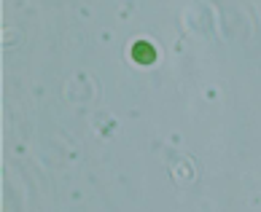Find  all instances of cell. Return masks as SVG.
<instances>
[{"label": "cell", "instance_id": "obj_1", "mask_svg": "<svg viewBox=\"0 0 261 212\" xmlns=\"http://www.w3.org/2000/svg\"><path fill=\"white\" fill-rule=\"evenodd\" d=\"M132 56H135V62H140V65H151L153 59H156V51H153L151 43L140 41V43L132 46Z\"/></svg>", "mask_w": 261, "mask_h": 212}]
</instances>
